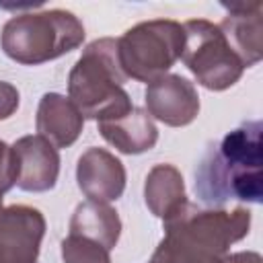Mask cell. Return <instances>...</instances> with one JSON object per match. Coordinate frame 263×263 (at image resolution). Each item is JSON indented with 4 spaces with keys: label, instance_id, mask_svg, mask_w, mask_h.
<instances>
[{
    "label": "cell",
    "instance_id": "cell-13",
    "mask_svg": "<svg viewBox=\"0 0 263 263\" xmlns=\"http://www.w3.org/2000/svg\"><path fill=\"white\" fill-rule=\"evenodd\" d=\"M101 136L123 154H142L154 148L158 129L144 109L132 107L125 115L99 121Z\"/></svg>",
    "mask_w": 263,
    "mask_h": 263
},
{
    "label": "cell",
    "instance_id": "cell-15",
    "mask_svg": "<svg viewBox=\"0 0 263 263\" xmlns=\"http://www.w3.org/2000/svg\"><path fill=\"white\" fill-rule=\"evenodd\" d=\"M119 232H121V220L109 203H99L88 199L74 210L70 220V234L90 238L109 251L117 245Z\"/></svg>",
    "mask_w": 263,
    "mask_h": 263
},
{
    "label": "cell",
    "instance_id": "cell-11",
    "mask_svg": "<svg viewBox=\"0 0 263 263\" xmlns=\"http://www.w3.org/2000/svg\"><path fill=\"white\" fill-rule=\"evenodd\" d=\"M228 8V16L218 25L234 49V53L240 58L242 66L249 68L261 60L263 53V41H261V2L251 4H224Z\"/></svg>",
    "mask_w": 263,
    "mask_h": 263
},
{
    "label": "cell",
    "instance_id": "cell-1",
    "mask_svg": "<svg viewBox=\"0 0 263 263\" xmlns=\"http://www.w3.org/2000/svg\"><path fill=\"white\" fill-rule=\"evenodd\" d=\"M261 121L249 119L208 146L195 166L199 201L210 208H220L232 199L261 201Z\"/></svg>",
    "mask_w": 263,
    "mask_h": 263
},
{
    "label": "cell",
    "instance_id": "cell-6",
    "mask_svg": "<svg viewBox=\"0 0 263 263\" xmlns=\"http://www.w3.org/2000/svg\"><path fill=\"white\" fill-rule=\"evenodd\" d=\"M183 62L197 82L210 90H224L242 76V62L226 41L222 29L210 21L195 18L183 25Z\"/></svg>",
    "mask_w": 263,
    "mask_h": 263
},
{
    "label": "cell",
    "instance_id": "cell-20",
    "mask_svg": "<svg viewBox=\"0 0 263 263\" xmlns=\"http://www.w3.org/2000/svg\"><path fill=\"white\" fill-rule=\"evenodd\" d=\"M0 210H2V195H0Z\"/></svg>",
    "mask_w": 263,
    "mask_h": 263
},
{
    "label": "cell",
    "instance_id": "cell-14",
    "mask_svg": "<svg viewBox=\"0 0 263 263\" xmlns=\"http://www.w3.org/2000/svg\"><path fill=\"white\" fill-rule=\"evenodd\" d=\"M144 197L154 216L162 220L171 218L187 203L181 173L173 164H156L146 177Z\"/></svg>",
    "mask_w": 263,
    "mask_h": 263
},
{
    "label": "cell",
    "instance_id": "cell-12",
    "mask_svg": "<svg viewBox=\"0 0 263 263\" xmlns=\"http://www.w3.org/2000/svg\"><path fill=\"white\" fill-rule=\"evenodd\" d=\"M82 123L84 117L70 99L58 92H47L41 97L37 109V132L55 148L72 146L82 132Z\"/></svg>",
    "mask_w": 263,
    "mask_h": 263
},
{
    "label": "cell",
    "instance_id": "cell-16",
    "mask_svg": "<svg viewBox=\"0 0 263 263\" xmlns=\"http://www.w3.org/2000/svg\"><path fill=\"white\" fill-rule=\"evenodd\" d=\"M62 259L64 263H111L109 249L78 234H68L62 240Z\"/></svg>",
    "mask_w": 263,
    "mask_h": 263
},
{
    "label": "cell",
    "instance_id": "cell-8",
    "mask_svg": "<svg viewBox=\"0 0 263 263\" xmlns=\"http://www.w3.org/2000/svg\"><path fill=\"white\" fill-rule=\"evenodd\" d=\"M146 107V113L158 121L181 127L195 119L199 111V97L187 78L179 74H164L148 84Z\"/></svg>",
    "mask_w": 263,
    "mask_h": 263
},
{
    "label": "cell",
    "instance_id": "cell-3",
    "mask_svg": "<svg viewBox=\"0 0 263 263\" xmlns=\"http://www.w3.org/2000/svg\"><path fill=\"white\" fill-rule=\"evenodd\" d=\"M123 74L117 58V39L92 41L68 76V99L82 117L107 121L125 115L134 105L123 90Z\"/></svg>",
    "mask_w": 263,
    "mask_h": 263
},
{
    "label": "cell",
    "instance_id": "cell-10",
    "mask_svg": "<svg viewBox=\"0 0 263 263\" xmlns=\"http://www.w3.org/2000/svg\"><path fill=\"white\" fill-rule=\"evenodd\" d=\"M76 179L80 191L99 203L119 199L125 189V168L121 160L103 148H88L78 158Z\"/></svg>",
    "mask_w": 263,
    "mask_h": 263
},
{
    "label": "cell",
    "instance_id": "cell-4",
    "mask_svg": "<svg viewBox=\"0 0 263 263\" xmlns=\"http://www.w3.org/2000/svg\"><path fill=\"white\" fill-rule=\"evenodd\" d=\"M82 39L84 27L72 12L45 10L10 18L2 29L0 45L10 60L35 66L76 49Z\"/></svg>",
    "mask_w": 263,
    "mask_h": 263
},
{
    "label": "cell",
    "instance_id": "cell-5",
    "mask_svg": "<svg viewBox=\"0 0 263 263\" xmlns=\"http://www.w3.org/2000/svg\"><path fill=\"white\" fill-rule=\"evenodd\" d=\"M185 31L175 21H148L127 29L117 39V58L123 74L140 82H152L181 58Z\"/></svg>",
    "mask_w": 263,
    "mask_h": 263
},
{
    "label": "cell",
    "instance_id": "cell-9",
    "mask_svg": "<svg viewBox=\"0 0 263 263\" xmlns=\"http://www.w3.org/2000/svg\"><path fill=\"white\" fill-rule=\"evenodd\" d=\"M16 158V187L23 191H49L58 183L60 154L43 136H25L12 146Z\"/></svg>",
    "mask_w": 263,
    "mask_h": 263
},
{
    "label": "cell",
    "instance_id": "cell-7",
    "mask_svg": "<svg viewBox=\"0 0 263 263\" xmlns=\"http://www.w3.org/2000/svg\"><path fill=\"white\" fill-rule=\"evenodd\" d=\"M45 234V218L29 205L0 210V263H35Z\"/></svg>",
    "mask_w": 263,
    "mask_h": 263
},
{
    "label": "cell",
    "instance_id": "cell-17",
    "mask_svg": "<svg viewBox=\"0 0 263 263\" xmlns=\"http://www.w3.org/2000/svg\"><path fill=\"white\" fill-rule=\"evenodd\" d=\"M16 183V158L12 146L0 140V195L12 189Z\"/></svg>",
    "mask_w": 263,
    "mask_h": 263
},
{
    "label": "cell",
    "instance_id": "cell-2",
    "mask_svg": "<svg viewBox=\"0 0 263 263\" xmlns=\"http://www.w3.org/2000/svg\"><path fill=\"white\" fill-rule=\"evenodd\" d=\"M249 226L251 212L245 208L201 210L187 201L164 220V238L148 263H222Z\"/></svg>",
    "mask_w": 263,
    "mask_h": 263
},
{
    "label": "cell",
    "instance_id": "cell-19",
    "mask_svg": "<svg viewBox=\"0 0 263 263\" xmlns=\"http://www.w3.org/2000/svg\"><path fill=\"white\" fill-rule=\"evenodd\" d=\"M222 263H261V257H259V253H253V251H242V253L226 255Z\"/></svg>",
    "mask_w": 263,
    "mask_h": 263
},
{
    "label": "cell",
    "instance_id": "cell-18",
    "mask_svg": "<svg viewBox=\"0 0 263 263\" xmlns=\"http://www.w3.org/2000/svg\"><path fill=\"white\" fill-rule=\"evenodd\" d=\"M16 107H18V90L12 84L0 80V119L10 117L16 111Z\"/></svg>",
    "mask_w": 263,
    "mask_h": 263
}]
</instances>
